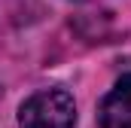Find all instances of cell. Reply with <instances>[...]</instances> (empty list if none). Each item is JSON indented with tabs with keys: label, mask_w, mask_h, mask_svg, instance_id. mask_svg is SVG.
Instances as JSON below:
<instances>
[{
	"label": "cell",
	"mask_w": 131,
	"mask_h": 128,
	"mask_svg": "<svg viewBox=\"0 0 131 128\" xmlns=\"http://www.w3.org/2000/svg\"><path fill=\"white\" fill-rule=\"evenodd\" d=\"M101 128H131V73H125L98 104Z\"/></svg>",
	"instance_id": "cell-2"
},
{
	"label": "cell",
	"mask_w": 131,
	"mask_h": 128,
	"mask_svg": "<svg viewBox=\"0 0 131 128\" xmlns=\"http://www.w3.org/2000/svg\"><path fill=\"white\" fill-rule=\"evenodd\" d=\"M76 104L64 89H43L18 107V128H73Z\"/></svg>",
	"instance_id": "cell-1"
}]
</instances>
